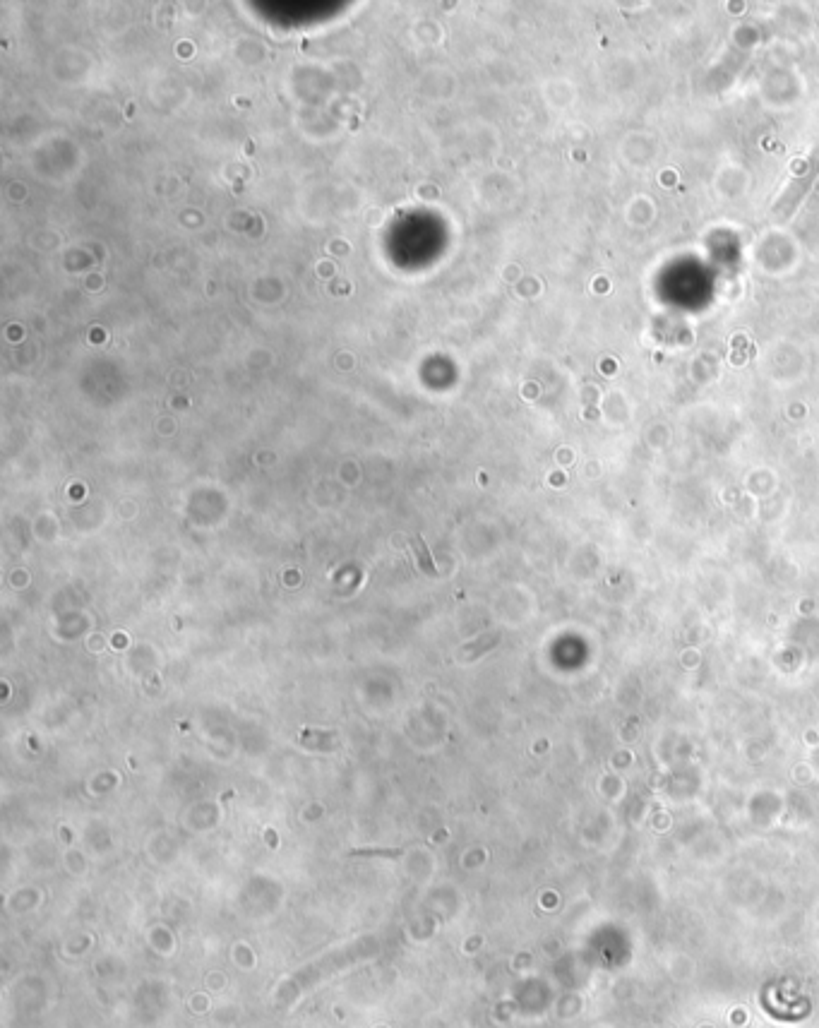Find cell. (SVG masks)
I'll use <instances>...</instances> for the list:
<instances>
[{"label": "cell", "instance_id": "6da1fadb", "mask_svg": "<svg viewBox=\"0 0 819 1028\" xmlns=\"http://www.w3.org/2000/svg\"><path fill=\"white\" fill-rule=\"evenodd\" d=\"M817 176H819V159L812 161V164L807 166V169L800 173V176L795 178V181H791V185H788L786 193L781 195V200L776 202L774 212H771V214H774V217H779V219L791 217V214L795 212V207H798L800 202H803V197H805L807 190H810L812 185L817 183Z\"/></svg>", "mask_w": 819, "mask_h": 1028}]
</instances>
